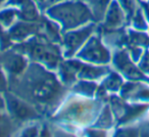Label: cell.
I'll return each instance as SVG.
<instances>
[{
    "label": "cell",
    "mask_w": 149,
    "mask_h": 137,
    "mask_svg": "<svg viewBox=\"0 0 149 137\" xmlns=\"http://www.w3.org/2000/svg\"><path fill=\"white\" fill-rule=\"evenodd\" d=\"M146 3H147V4H148V5H149V1H148V2H146Z\"/></svg>",
    "instance_id": "obj_6"
},
{
    "label": "cell",
    "mask_w": 149,
    "mask_h": 137,
    "mask_svg": "<svg viewBox=\"0 0 149 137\" xmlns=\"http://www.w3.org/2000/svg\"><path fill=\"white\" fill-rule=\"evenodd\" d=\"M124 97L132 102L149 103V80L130 81L122 87Z\"/></svg>",
    "instance_id": "obj_1"
},
{
    "label": "cell",
    "mask_w": 149,
    "mask_h": 137,
    "mask_svg": "<svg viewBox=\"0 0 149 137\" xmlns=\"http://www.w3.org/2000/svg\"><path fill=\"white\" fill-rule=\"evenodd\" d=\"M147 121H148V123H149V113H148V115H147Z\"/></svg>",
    "instance_id": "obj_5"
},
{
    "label": "cell",
    "mask_w": 149,
    "mask_h": 137,
    "mask_svg": "<svg viewBox=\"0 0 149 137\" xmlns=\"http://www.w3.org/2000/svg\"><path fill=\"white\" fill-rule=\"evenodd\" d=\"M130 41L132 46L147 49L149 48V31H138L133 29L130 33Z\"/></svg>",
    "instance_id": "obj_3"
},
{
    "label": "cell",
    "mask_w": 149,
    "mask_h": 137,
    "mask_svg": "<svg viewBox=\"0 0 149 137\" xmlns=\"http://www.w3.org/2000/svg\"><path fill=\"white\" fill-rule=\"evenodd\" d=\"M141 1H142V2H144V3H146V2H148L149 0H141Z\"/></svg>",
    "instance_id": "obj_4"
},
{
    "label": "cell",
    "mask_w": 149,
    "mask_h": 137,
    "mask_svg": "<svg viewBox=\"0 0 149 137\" xmlns=\"http://www.w3.org/2000/svg\"><path fill=\"white\" fill-rule=\"evenodd\" d=\"M133 29L138 31H149V19L143 7L138 8L133 13Z\"/></svg>",
    "instance_id": "obj_2"
}]
</instances>
